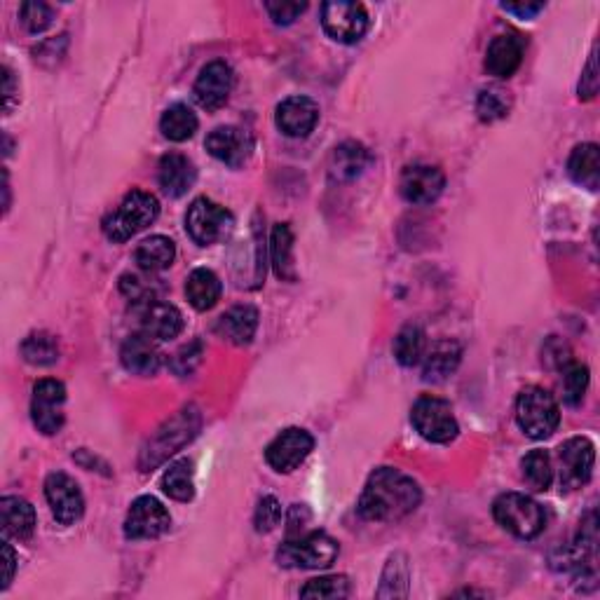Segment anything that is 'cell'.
Returning a JSON list of instances; mask_svg holds the SVG:
<instances>
[{
  "label": "cell",
  "mask_w": 600,
  "mask_h": 600,
  "mask_svg": "<svg viewBox=\"0 0 600 600\" xmlns=\"http://www.w3.org/2000/svg\"><path fill=\"white\" fill-rule=\"evenodd\" d=\"M420 488L411 476L392 467H380L368 476L359 497V514L366 521L390 523L415 511L420 504Z\"/></svg>",
  "instance_id": "1"
},
{
  "label": "cell",
  "mask_w": 600,
  "mask_h": 600,
  "mask_svg": "<svg viewBox=\"0 0 600 600\" xmlns=\"http://www.w3.org/2000/svg\"><path fill=\"white\" fill-rule=\"evenodd\" d=\"M158 214L160 204L153 195L143 193V190H132L122 200L118 211L104 218V235L111 242H127L136 233L146 230L148 225H153Z\"/></svg>",
  "instance_id": "2"
},
{
  "label": "cell",
  "mask_w": 600,
  "mask_h": 600,
  "mask_svg": "<svg viewBox=\"0 0 600 600\" xmlns=\"http://www.w3.org/2000/svg\"><path fill=\"white\" fill-rule=\"evenodd\" d=\"M516 420L530 439H547L561 422V408L554 394L542 387H525L516 399Z\"/></svg>",
  "instance_id": "3"
},
{
  "label": "cell",
  "mask_w": 600,
  "mask_h": 600,
  "mask_svg": "<svg viewBox=\"0 0 600 600\" xmlns=\"http://www.w3.org/2000/svg\"><path fill=\"white\" fill-rule=\"evenodd\" d=\"M495 521L507 533L521 540H533L544 530V509L533 497L521 493H504L493 504Z\"/></svg>",
  "instance_id": "4"
},
{
  "label": "cell",
  "mask_w": 600,
  "mask_h": 600,
  "mask_svg": "<svg viewBox=\"0 0 600 600\" xmlns=\"http://www.w3.org/2000/svg\"><path fill=\"white\" fill-rule=\"evenodd\" d=\"M338 558V542L326 533H310L298 540L284 542L277 551V561L284 568L319 570L329 568Z\"/></svg>",
  "instance_id": "5"
},
{
  "label": "cell",
  "mask_w": 600,
  "mask_h": 600,
  "mask_svg": "<svg viewBox=\"0 0 600 600\" xmlns=\"http://www.w3.org/2000/svg\"><path fill=\"white\" fill-rule=\"evenodd\" d=\"M230 228H233V214L221 204L211 202L207 197H197L190 204L186 214V230L200 247L221 242L230 233Z\"/></svg>",
  "instance_id": "6"
},
{
  "label": "cell",
  "mask_w": 600,
  "mask_h": 600,
  "mask_svg": "<svg viewBox=\"0 0 600 600\" xmlns=\"http://www.w3.org/2000/svg\"><path fill=\"white\" fill-rule=\"evenodd\" d=\"M411 422L422 439L432 443H448L460 432L453 408H450L448 401L436 397H422L415 401Z\"/></svg>",
  "instance_id": "7"
},
{
  "label": "cell",
  "mask_w": 600,
  "mask_h": 600,
  "mask_svg": "<svg viewBox=\"0 0 600 600\" xmlns=\"http://www.w3.org/2000/svg\"><path fill=\"white\" fill-rule=\"evenodd\" d=\"M197 425H200V418H197L193 408H186V411H181L174 420H169L167 425L162 427L153 439H150L146 450H143L141 455L143 472H148L150 467L160 465L167 455H172L174 450H179L183 446V443L193 439Z\"/></svg>",
  "instance_id": "8"
},
{
  "label": "cell",
  "mask_w": 600,
  "mask_h": 600,
  "mask_svg": "<svg viewBox=\"0 0 600 600\" xmlns=\"http://www.w3.org/2000/svg\"><path fill=\"white\" fill-rule=\"evenodd\" d=\"M322 26L336 43H359L368 31V12L361 3L331 0L322 5Z\"/></svg>",
  "instance_id": "9"
},
{
  "label": "cell",
  "mask_w": 600,
  "mask_h": 600,
  "mask_svg": "<svg viewBox=\"0 0 600 600\" xmlns=\"http://www.w3.org/2000/svg\"><path fill=\"white\" fill-rule=\"evenodd\" d=\"M64 404H66V387L59 380H40L33 387L31 399V418L40 432L52 436L64 427Z\"/></svg>",
  "instance_id": "10"
},
{
  "label": "cell",
  "mask_w": 600,
  "mask_h": 600,
  "mask_svg": "<svg viewBox=\"0 0 600 600\" xmlns=\"http://www.w3.org/2000/svg\"><path fill=\"white\" fill-rule=\"evenodd\" d=\"M172 525V516L155 497L143 495L132 502L125 521L127 540H153L165 535Z\"/></svg>",
  "instance_id": "11"
},
{
  "label": "cell",
  "mask_w": 600,
  "mask_h": 600,
  "mask_svg": "<svg viewBox=\"0 0 600 600\" xmlns=\"http://www.w3.org/2000/svg\"><path fill=\"white\" fill-rule=\"evenodd\" d=\"M312 448H315V439L305 429L289 427L270 443L268 450H265V460L275 472L289 474L303 465Z\"/></svg>",
  "instance_id": "12"
},
{
  "label": "cell",
  "mask_w": 600,
  "mask_h": 600,
  "mask_svg": "<svg viewBox=\"0 0 600 600\" xmlns=\"http://www.w3.org/2000/svg\"><path fill=\"white\" fill-rule=\"evenodd\" d=\"M558 462H561V483L568 490H577L589 483L593 474V462H596V448L584 436L565 441L558 450Z\"/></svg>",
  "instance_id": "13"
},
{
  "label": "cell",
  "mask_w": 600,
  "mask_h": 600,
  "mask_svg": "<svg viewBox=\"0 0 600 600\" xmlns=\"http://www.w3.org/2000/svg\"><path fill=\"white\" fill-rule=\"evenodd\" d=\"M45 497L50 502V509L54 518L61 525H73L75 521H80L85 511V500L83 493H80V486L75 483V479L64 474V472H54L47 476L45 481Z\"/></svg>",
  "instance_id": "14"
},
{
  "label": "cell",
  "mask_w": 600,
  "mask_h": 600,
  "mask_svg": "<svg viewBox=\"0 0 600 600\" xmlns=\"http://www.w3.org/2000/svg\"><path fill=\"white\" fill-rule=\"evenodd\" d=\"M235 85V73L225 61H211L195 80V101L204 111H218L230 99Z\"/></svg>",
  "instance_id": "15"
},
{
  "label": "cell",
  "mask_w": 600,
  "mask_h": 600,
  "mask_svg": "<svg viewBox=\"0 0 600 600\" xmlns=\"http://www.w3.org/2000/svg\"><path fill=\"white\" fill-rule=\"evenodd\" d=\"M204 146L211 153V158L228 167H242L244 162L251 158V150H254V139L247 129L242 127H216L214 132L207 136Z\"/></svg>",
  "instance_id": "16"
},
{
  "label": "cell",
  "mask_w": 600,
  "mask_h": 600,
  "mask_svg": "<svg viewBox=\"0 0 600 600\" xmlns=\"http://www.w3.org/2000/svg\"><path fill=\"white\" fill-rule=\"evenodd\" d=\"M401 195L411 204H432L446 188V176L439 167L411 165L404 169L399 181Z\"/></svg>",
  "instance_id": "17"
},
{
  "label": "cell",
  "mask_w": 600,
  "mask_h": 600,
  "mask_svg": "<svg viewBox=\"0 0 600 600\" xmlns=\"http://www.w3.org/2000/svg\"><path fill=\"white\" fill-rule=\"evenodd\" d=\"M319 122V106L308 97H291L277 106V127L291 139H305Z\"/></svg>",
  "instance_id": "18"
},
{
  "label": "cell",
  "mask_w": 600,
  "mask_h": 600,
  "mask_svg": "<svg viewBox=\"0 0 600 600\" xmlns=\"http://www.w3.org/2000/svg\"><path fill=\"white\" fill-rule=\"evenodd\" d=\"M525 40L518 33H502L486 52V71L495 78H511L523 61Z\"/></svg>",
  "instance_id": "19"
},
{
  "label": "cell",
  "mask_w": 600,
  "mask_h": 600,
  "mask_svg": "<svg viewBox=\"0 0 600 600\" xmlns=\"http://www.w3.org/2000/svg\"><path fill=\"white\" fill-rule=\"evenodd\" d=\"M122 366L134 375H155L162 364V352L155 338L148 333H136L129 336L120 350Z\"/></svg>",
  "instance_id": "20"
},
{
  "label": "cell",
  "mask_w": 600,
  "mask_h": 600,
  "mask_svg": "<svg viewBox=\"0 0 600 600\" xmlns=\"http://www.w3.org/2000/svg\"><path fill=\"white\" fill-rule=\"evenodd\" d=\"M195 179H197V169L186 155L167 153L165 158L160 160L158 181L169 197L186 195L188 190L195 186Z\"/></svg>",
  "instance_id": "21"
},
{
  "label": "cell",
  "mask_w": 600,
  "mask_h": 600,
  "mask_svg": "<svg viewBox=\"0 0 600 600\" xmlns=\"http://www.w3.org/2000/svg\"><path fill=\"white\" fill-rule=\"evenodd\" d=\"M258 329V312L251 305H235L218 319L216 333L233 345H249Z\"/></svg>",
  "instance_id": "22"
},
{
  "label": "cell",
  "mask_w": 600,
  "mask_h": 600,
  "mask_svg": "<svg viewBox=\"0 0 600 600\" xmlns=\"http://www.w3.org/2000/svg\"><path fill=\"white\" fill-rule=\"evenodd\" d=\"M0 518H3V535L15 540H29L36 530V511L22 497H3L0 502Z\"/></svg>",
  "instance_id": "23"
},
{
  "label": "cell",
  "mask_w": 600,
  "mask_h": 600,
  "mask_svg": "<svg viewBox=\"0 0 600 600\" xmlns=\"http://www.w3.org/2000/svg\"><path fill=\"white\" fill-rule=\"evenodd\" d=\"M143 333L155 340H172L183 331L181 312L169 303H150L146 305L141 317Z\"/></svg>",
  "instance_id": "24"
},
{
  "label": "cell",
  "mask_w": 600,
  "mask_h": 600,
  "mask_svg": "<svg viewBox=\"0 0 600 600\" xmlns=\"http://www.w3.org/2000/svg\"><path fill=\"white\" fill-rule=\"evenodd\" d=\"M462 347L455 340H441L432 347V352L425 357V366H422V378L425 383H443L448 375L455 373V368L460 366Z\"/></svg>",
  "instance_id": "25"
},
{
  "label": "cell",
  "mask_w": 600,
  "mask_h": 600,
  "mask_svg": "<svg viewBox=\"0 0 600 600\" xmlns=\"http://www.w3.org/2000/svg\"><path fill=\"white\" fill-rule=\"evenodd\" d=\"M568 172L572 181L579 183L582 188L598 190L600 183V150L596 143H582L572 150Z\"/></svg>",
  "instance_id": "26"
},
{
  "label": "cell",
  "mask_w": 600,
  "mask_h": 600,
  "mask_svg": "<svg viewBox=\"0 0 600 600\" xmlns=\"http://www.w3.org/2000/svg\"><path fill=\"white\" fill-rule=\"evenodd\" d=\"M186 296L195 310H211L221 298V279L216 277V272L197 268L186 279Z\"/></svg>",
  "instance_id": "27"
},
{
  "label": "cell",
  "mask_w": 600,
  "mask_h": 600,
  "mask_svg": "<svg viewBox=\"0 0 600 600\" xmlns=\"http://www.w3.org/2000/svg\"><path fill=\"white\" fill-rule=\"evenodd\" d=\"M368 150L357 141H347L333 150L331 176L336 181H354L368 167Z\"/></svg>",
  "instance_id": "28"
},
{
  "label": "cell",
  "mask_w": 600,
  "mask_h": 600,
  "mask_svg": "<svg viewBox=\"0 0 600 600\" xmlns=\"http://www.w3.org/2000/svg\"><path fill=\"white\" fill-rule=\"evenodd\" d=\"M176 247L165 235H153L143 240L136 249V263L146 272H162L174 263Z\"/></svg>",
  "instance_id": "29"
},
{
  "label": "cell",
  "mask_w": 600,
  "mask_h": 600,
  "mask_svg": "<svg viewBox=\"0 0 600 600\" xmlns=\"http://www.w3.org/2000/svg\"><path fill=\"white\" fill-rule=\"evenodd\" d=\"M162 490L176 502H190L195 495V469L190 460H179L162 476Z\"/></svg>",
  "instance_id": "30"
},
{
  "label": "cell",
  "mask_w": 600,
  "mask_h": 600,
  "mask_svg": "<svg viewBox=\"0 0 600 600\" xmlns=\"http://www.w3.org/2000/svg\"><path fill=\"white\" fill-rule=\"evenodd\" d=\"M270 258L279 279H289L291 282L296 277V268H293V233L289 223H279L272 230Z\"/></svg>",
  "instance_id": "31"
},
{
  "label": "cell",
  "mask_w": 600,
  "mask_h": 600,
  "mask_svg": "<svg viewBox=\"0 0 600 600\" xmlns=\"http://www.w3.org/2000/svg\"><path fill=\"white\" fill-rule=\"evenodd\" d=\"M197 125H200V122H197V115L190 111L186 104L169 106L160 120V129L162 134H165V139L176 143L188 141L190 136L197 132Z\"/></svg>",
  "instance_id": "32"
},
{
  "label": "cell",
  "mask_w": 600,
  "mask_h": 600,
  "mask_svg": "<svg viewBox=\"0 0 600 600\" xmlns=\"http://www.w3.org/2000/svg\"><path fill=\"white\" fill-rule=\"evenodd\" d=\"M427 350V340H425V331L420 326L408 324L397 333L394 338V357L401 366H415L420 364L422 357H425Z\"/></svg>",
  "instance_id": "33"
},
{
  "label": "cell",
  "mask_w": 600,
  "mask_h": 600,
  "mask_svg": "<svg viewBox=\"0 0 600 600\" xmlns=\"http://www.w3.org/2000/svg\"><path fill=\"white\" fill-rule=\"evenodd\" d=\"M521 469L525 483L537 490V493L549 490L551 481H554V467H551V458L547 450H530L521 460Z\"/></svg>",
  "instance_id": "34"
},
{
  "label": "cell",
  "mask_w": 600,
  "mask_h": 600,
  "mask_svg": "<svg viewBox=\"0 0 600 600\" xmlns=\"http://www.w3.org/2000/svg\"><path fill=\"white\" fill-rule=\"evenodd\" d=\"M22 357L33 366H52L59 361V343L50 333H31L22 343Z\"/></svg>",
  "instance_id": "35"
},
{
  "label": "cell",
  "mask_w": 600,
  "mask_h": 600,
  "mask_svg": "<svg viewBox=\"0 0 600 600\" xmlns=\"http://www.w3.org/2000/svg\"><path fill=\"white\" fill-rule=\"evenodd\" d=\"M408 593V563L404 554H394L387 563L383 584H380V598H397Z\"/></svg>",
  "instance_id": "36"
},
{
  "label": "cell",
  "mask_w": 600,
  "mask_h": 600,
  "mask_svg": "<svg viewBox=\"0 0 600 600\" xmlns=\"http://www.w3.org/2000/svg\"><path fill=\"white\" fill-rule=\"evenodd\" d=\"M561 371H563L565 401H568L570 406H579L586 394V387H589V368L570 361V364L563 366Z\"/></svg>",
  "instance_id": "37"
},
{
  "label": "cell",
  "mask_w": 600,
  "mask_h": 600,
  "mask_svg": "<svg viewBox=\"0 0 600 600\" xmlns=\"http://www.w3.org/2000/svg\"><path fill=\"white\" fill-rule=\"evenodd\" d=\"M347 593H350V582H347V577L343 575L310 579V582L300 589V596L303 598H345Z\"/></svg>",
  "instance_id": "38"
},
{
  "label": "cell",
  "mask_w": 600,
  "mask_h": 600,
  "mask_svg": "<svg viewBox=\"0 0 600 600\" xmlns=\"http://www.w3.org/2000/svg\"><path fill=\"white\" fill-rule=\"evenodd\" d=\"M509 111V97L507 92L500 90V87H488L479 94V101H476V113H479L481 120L493 122L497 118H504Z\"/></svg>",
  "instance_id": "39"
},
{
  "label": "cell",
  "mask_w": 600,
  "mask_h": 600,
  "mask_svg": "<svg viewBox=\"0 0 600 600\" xmlns=\"http://www.w3.org/2000/svg\"><path fill=\"white\" fill-rule=\"evenodd\" d=\"M19 15H22V24L26 26V31L40 33L52 24L54 10L47 3H24Z\"/></svg>",
  "instance_id": "40"
},
{
  "label": "cell",
  "mask_w": 600,
  "mask_h": 600,
  "mask_svg": "<svg viewBox=\"0 0 600 600\" xmlns=\"http://www.w3.org/2000/svg\"><path fill=\"white\" fill-rule=\"evenodd\" d=\"M279 521H282V504H279L275 497L268 495L263 497L261 502H258L254 523L258 533H270V530H275Z\"/></svg>",
  "instance_id": "41"
},
{
  "label": "cell",
  "mask_w": 600,
  "mask_h": 600,
  "mask_svg": "<svg viewBox=\"0 0 600 600\" xmlns=\"http://www.w3.org/2000/svg\"><path fill=\"white\" fill-rule=\"evenodd\" d=\"M305 8H308L305 3H284V0H268V3H265V10L270 12V17L275 19V24H282V26L296 22V19L305 12Z\"/></svg>",
  "instance_id": "42"
},
{
  "label": "cell",
  "mask_w": 600,
  "mask_h": 600,
  "mask_svg": "<svg viewBox=\"0 0 600 600\" xmlns=\"http://www.w3.org/2000/svg\"><path fill=\"white\" fill-rule=\"evenodd\" d=\"M598 92V61H596V50L591 52L589 64L584 68L582 80H579V99H593Z\"/></svg>",
  "instance_id": "43"
},
{
  "label": "cell",
  "mask_w": 600,
  "mask_h": 600,
  "mask_svg": "<svg viewBox=\"0 0 600 600\" xmlns=\"http://www.w3.org/2000/svg\"><path fill=\"white\" fill-rule=\"evenodd\" d=\"M200 357H202V345L200 343L183 347V350L176 354L174 361H172L174 371L179 375H188L190 371H193V366L197 364V361H200Z\"/></svg>",
  "instance_id": "44"
},
{
  "label": "cell",
  "mask_w": 600,
  "mask_h": 600,
  "mask_svg": "<svg viewBox=\"0 0 600 600\" xmlns=\"http://www.w3.org/2000/svg\"><path fill=\"white\" fill-rule=\"evenodd\" d=\"M502 10L518 15L521 19H533L544 10V3H502Z\"/></svg>",
  "instance_id": "45"
},
{
  "label": "cell",
  "mask_w": 600,
  "mask_h": 600,
  "mask_svg": "<svg viewBox=\"0 0 600 600\" xmlns=\"http://www.w3.org/2000/svg\"><path fill=\"white\" fill-rule=\"evenodd\" d=\"M3 568H5V572H3V584H0V586H3V589H8L10 582H12V577H15V568H17L15 551H12L8 540L3 542Z\"/></svg>",
  "instance_id": "46"
},
{
  "label": "cell",
  "mask_w": 600,
  "mask_h": 600,
  "mask_svg": "<svg viewBox=\"0 0 600 600\" xmlns=\"http://www.w3.org/2000/svg\"><path fill=\"white\" fill-rule=\"evenodd\" d=\"M3 73H5V113H10L12 106H15V97H17L15 73H12L8 66L3 68Z\"/></svg>",
  "instance_id": "47"
}]
</instances>
